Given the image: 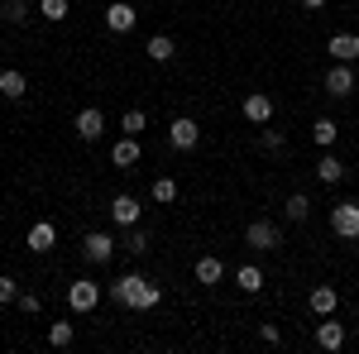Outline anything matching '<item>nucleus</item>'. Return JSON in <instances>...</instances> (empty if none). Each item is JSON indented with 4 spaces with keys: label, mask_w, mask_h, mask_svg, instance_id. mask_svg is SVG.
<instances>
[{
    "label": "nucleus",
    "mask_w": 359,
    "mask_h": 354,
    "mask_svg": "<svg viewBox=\"0 0 359 354\" xmlns=\"http://www.w3.org/2000/svg\"><path fill=\"white\" fill-rule=\"evenodd\" d=\"M259 144H264V154H283V149H287V135H283V130H269V125H259Z\"/></svg>",
    "instance_id": "cd10ccee"
},
{
    "label": "nucleus",
    "mask_w": 359,
    "mask_h": 354,
    "mask_svg": "<svg viewBox=\"0 0 359 354\" xmlns=\"http://www.w3.org/2000/svg\"><path fill=\"white\" fill-rule=\"evenodd\" d=\"M316 345L326 354H340L345 350V326H340L335 316H316Z\"/></svg>",
    "instance_id": "1a4fd4ad"
},
{
    "label": "nucleus",
    "mask_w": 359,
    "mask_h": 354,
    "mask_svg": "<svg viewBox=\"0 0 359 354\" xmlns=\"http://www.w3.org/2000/svg\"><path fill=\"white\" fill-rule=\"evenodd\" d=\"M283 216L287 220H306L311 216V196H306V191H292V196L283 201Z\"/></svg>",
    "instance_id": "393cba45"
},
{
    "label": "nucleus",
    "mask_w": 359,
    "mask_h": 354,
    "mask_svg": "<svg viewBox=\"0 0 359 354\" xmlns=\"http://www.w3.org/2000/svg\"><path fill=\"white\" fill-rule=\"evenodd\" d=\"M259 340H264V345H283V330H278L273 321H264V326H259Z\"/></svg>",
    "instance_id": "2f4dec72"
},
{
    "label": "nucleus",
    "mask_w": 359,
    "mask_h": 354,
    "mask_svg": "<svg viewBox=\"0 0 359 354\" xmlns=\"http://www.w3.org/2000/svg\"><path fill=\"white\" fill-rule=\"evenodd\" d=\"M0 20L5 25H29V0H0Z\"/></svg>",
    "instance_id": "b1692460"
},
{
    "label": "nucleus",
    "mask_w": 359,
    "mask_h": 354,
    "mask_svg": "<svg viewBox=\"0 0 359 354\" xmlns=\"http://www.w3.org/2000/svg\"><path fill=\"white\" fill-rule=\"evenodd\" d=\"M306 10H326V5H331V0H302Z\"/></svg>",
    "instance_id": "72a5a7b5"
},
{
    "label": "nucleus",
    "mask_w": 359,
    "mask_h": 354,
    "mask_svg": "<svg viewBox=\"0 0 359 354\" xmlns=\"http://www.w3.org/2000/svg\"><path fill=\"white\" fill-rule=\"evenodd\" d=\"M25 245L34 249V254H48V249L57 245V225H53V220H34L29 235H25Z\"/></svg>",
    "instance_id": "4468645a"
},
{
    "label": "nucleus",
    "mask_w": 359,
    "mask_h": 354,
    "mask_svg": "<svg viewBox=\"0 0 359 354\" xmlns=\"http://www.w3.org/2000/svg\"><path fill=\"white\" fill-rule=\"evenodd\" d=\"M149 196H154L158 206H172V201H177V182H172V177H158V182L149 187Z\"/></svg>",
    "instance_id": "c85d7f7f"
},
{
    "label": "nucleus",
    "mask_w": 359,
    "mask_h": 354,
    "mask_svg": "<svg viewBox=\"0 0 359 354\" xmlns=\"http://www.w3.org/2000/svg\"><path fill=\"white\" fill-rule=\"evenodd\" d=\"M67 10H72V0H39V15H43L48 25H62Z\"/></svg>",
    "instance_id": "bb28decb"
},
{
    "label": "nucleus",
    "mask_w": 359,
    "mask_h": 354,
    "mask_svg": "<svg viewBox=\"0 0 359 354\" xmlns=\"http://www.w3.org/2000/svg\"><path fill=\"white\" fill-rule=\"evenodd\" d=\"M331 230L340 240H359V201H335L331 206Z\"/></svg>",
    "instance_id": "39448f33"
},
{
    "label": "nucleus",
    "mask_w": 359,
    "mask_h": 354,
    "mask_svg": "<svg viewBox=\"0 0 359 354\" xmlns=\"http://www.w3.org/2000/svg\"><path fill=\"white\" fill-rule=\"evenodd\" d=\"M316 177H321V182H326V187H335V182H340V177H345V163H340V158H335L331 149H321V163H316Z\"/></svg>",
    "instance_id": "4be33fe9"
},
{
    "label": "nucleus",
    "mask_w": 359,
    "mask_h": 354,
    "mask_svg": "<svg viewBox=\"0 0 359 354\" xmlns=\"http://www.w3.org/2000/svg\"><path fill=\"white\" fill-rule=\"evenodd\" d=\"M144 158V149H139V135H125L111 144V168H120V172H130V168Z\"/></svg>",
    "instance_id": "9d476101"
},
{
    "label": "nucleus",
    "mask_w": 359,
    "mask_h": 354,
    "mask_svg": "<svg viewBox=\"0 0 359 354\" xmlns=\"http://www.w3.org/2000/svg\"><path fill=\"white\" fill-rule=\"evenodd\" d=\"M106 292H111L115 306H130V311H154V306L163 301V287H158L154 278L135 273V268H130V273H120V278H115Z\"/></svg>",
    "instance_id": "f257e3e1"
},
{
    "label": "nucleus",
    "mask_w": 359,
    "mask_h": 354,
    "mask_svg": "<svg viewBox=\"0 0 359 354\" xmlns=\"http://www.w3.org/2000/svg\"><path fill=\"white\" fill-rule=\"evenodd\" d=\"M5 301H20V282L0 273V306H5Z\"/></svg>",
    "instance_id": "7c9ffc66"
},
{
    "label": "nucleus",
    "mask_w": 359,
    "mask_h": 354,
    "mask_svg": "<svg viewBox=\"0 0 359 354\" xmlns=\"http://www.w3.org/2000/svg\"><path fill=\"white\" fill-rule=\"evenodd\" d=\"M106 211H111V220L120 225V230H130V225H139V216H144V206H139V201L130 196V191H120V196H115V201L106 206Z\"/></svg>",
    "instance_id": "f8f14e48"
},
{
    "label": "nucleus",
    "mask_w": 359,
    "mask_h": 354,
    "mask_svg": "<svg viewBox=\"0 0 359 354\" xmlns=\"http://www.w3.org/2000/svg\"><path fill=\"white\" fill-rule=\"evenodd\" d=\"M235 282H240V292H249V297H254V292H264V282H269V278H264V268H259V264H240Z\"/></svg>",
    "instance_id": "aec40b11"
},
{
    "label": "nucleus",
    "mask_w": 359,
    "mask_h": 354,
    "mask_svg": "<svg viewBox=\"0 0 359 354\" xmlns=\"http://www.w3.org/2000/svg\"><path fill=\"white\" fill-rule=\"evenodd\" d=\"M72 340H77V326H72V321H53V326H48V345H53V350H67Z\"/></svg>",
    "instance_id": "a878e982"
},
{
    "label": "nucleus",
    "mask_w": 359,
    "mask_h": 354,
    "mask_svg": "<svg viewBox=\"0 0 359 354\" xmlns=\"http://www.w3.org/2000/svg\"><path fill=\"white\" fill-rule=\"evenodd\" d=\"M115 249H120V245H115L106 230H86V240H82V259H86V264H111Z\"/></svg>",
    "instance_id": "423d86ee"
},
{
    "label": "nucleus",
    "mask_w": 359,
    "mask_h": 354,
    "mask_svg": "<svg viewBox=\"0 0 359 354\" xmlns=\"http://www.w3.org/2000/svg\"><path fill=\"white\" fill-rule=\"evenodd\" d=\"M196 282H206V287H216V282H221L225 278V264L221 259H216V254H201V259H196Z\"/></svg>",
    "instance_id": "a211bd4d"
},
{
    "label": "nucleus",
    "mask_w": 359,
    "mask_h": 354,
    "mask_svg": "<svg viewBox=\"0 0 359 354\" xmlns=\"http://www.w3.org/2000/svg\"><path fill=\"white\" fill-rule=\"evenodd\" d=\"M306 306H311L316 316H335V306H340V292H335L331 282H316V287L306 292Z\"/></svg>",
    "instance_id": "2eb2a0df"
},
{
    "label": "nucleus",
    "mask_w": 359,
    "mask_h": 354,
    "mask_svg": "<svg viewBox=\"0 0 359 354\" xmlns=\"http://www.w3.org/2000/svg\"><path fill=\"white\" fill-rule=\"evenodd\" d=\"M25 91H29V77L20 67H0V96H5V101H20Z\"/></svg>",
    "instance_id": "f3484780"
},
{
    "label": "nucleus",
    "mask_w": 359,
    "mask_h": 354,
    "mask_svg": "<svg viewBox=\"0 0 359 354\" xmlns=\"http://www.w3.org/2000/svg\"><path fill=\"white\" fill-rule=\"evenodd\" d=\"M168 144H172L177 154H192L196 144H201V125H196L192 115H177V120H168Z\"/></svg>",
    "instance_id": "f03ea898"
},
{
    "label": "nucleus",
    "mask_w": 359,
    "mask_h": 354,
    "mask_svg": "<svg viewBox=\"0 0 359 354\" xmlns=\"http://www.w3.org/2000/svg\"><path fill=\"white\" fill-rule=\"evenodd\" d=\"M144 53H149V62H172V57H177V43H172L168 34H154V39L144 43Z\"/></svg>",
    "instance_id": "412c9836"
},
{
    "label": "nucleus",
    "mask_w": 359,
    "mask_h": 354,
    "mask_svg": "<svg viewBox=\"0 0 359 354\" xmlns=\"http://www.w3.org/2000/svg\"><path fill=\"white\" fill-rule=\"evenodd\" d=\"M245 120L249 125H269V120H273V96H269V91H249L245 96Z\"/></svg>",
    "instance_id": "ddd939ff"
},
{
    "label": "nucleus",
    "mask_w": 359,
    "mask_h": 354,
    "mask_svg": "<svg viewBox=\"0 0 359 354\" xmlns=\"http://www.w3.org/2000/svg\"><path fill=\"white\" fill-rule=\"evenodd\" d=\"M20 306H25V311H29V316H34V311H39V306H43V301H39V297H34V292H20Z\"/></svg>",
    "instance_id": "473e14b6"
},
{
    "label": "nucleus",
    "mask_w": 359,
    "mask_h": 354,
    "mask_svg": "<svg viewBox=\"0 0 359 354\" xmlns=\"http://www.w3.org/2000/svg\"><path fill=\"white\" fill-rule=\"evenodd\" d=\"M120 249H125L130 259H144V254L154 249V240H149V230H139V225H130V230H125V240H120Z\"/></svg>",
    "instance_id": "6ab92c4d"
},
{
    "label": "nucleus",
    "mask_w": 359,
    "mask_h": 354,
    "mask_svg": "<svg viewBox=\"0 0 359 354\" xmlns=\"http://www.w3.org/2000/svg\"><path fill=\"white\" fill-rule=\"evenodd\" d=\"M326 96H335V101H345V96H350V91H355V67H350V62H335L331 72H326Z\"/></svg>",
    "instance_id": "9b49d317"
},
{
    "label": "nucleus",
    "mask_w": 359,
    "mask_h": 354,
    "mask_svg": "<svg viewBox=\"0 0 359 354\" xmlns=\"http://www.w3.org/2000/svg\"><path fill=\"white\" fill-rule=\"evenodd\" d=\"M144 125H149V115H144V110H139V106H130V110H125V115H120V130H125V135H139Z\"/></svg>",
    "instance_id": "c756f323"
},
{
    "label": "nucleus",
    "mask_w": 359,
    "mask_h": 354,
    "mask_svg": "<svg viewBox=\"0 0 359 354\" xmlns=\"http://www.w3.org/2000/svg\"><path fill=\"white\" fill-rule=\"evenodd\" d=\"M72 130H77L82 144H96V139L106 135V115H101L96 106H82V110H77V120H72Z\"/></svg>",
    "instance_id": "0eeeda50"
},
{
    "label": "nucleus",
    "mask_w": 359,
    "mask_h": 354,
    "mask_svg": "<svg viewBox=\"0 0 359 354\" xmlns=\"http://www.w3.org/2000/svg\"><path fill=\"white\" fill-rule=\"evenodd\" d=\"M326 53L335 62H359V34H331L326 39Z\"/></svg>",
    "instance_id": "dca6fc26"
},
{
    "label": "nucleus",
    "mask_w": 359,
    "mask_h": 354,
    "mask_svg": "<svg viewBox=\"0 0 359 354\" xmlns=\"http://www.w3.org/2000/svg\"><path fill=\"white\" fill-rule=\"evenodd\" d=\"M67 306H72L77 316L96 311V306H101V282H91V278H77V282L67 287Z\"/></svg>",
    "instance_id": "20e7f679"
},
{
    "label": "nucleus",
    "mask_w": 359,
    "mask_h": 354,
    "mask_svg": "<svg viewBox=\"0 0 359 354\" xmlns=\"http://www.w3.org/2000/svg\"><path fill=\"white\" fill-rule=\"evenodd\" d=\"M245 245L259 249V254H269V249H283V230H278L273 220H249L245 225Z\"/></svg>",
    "instance_id": "7ed1b4c3"
},
{
    "label": "nucleus",
    "mask_w": 359,
    "mask_h": 354,
    "mask_svg": "<svg viewBox=\"0 0 359 354\" xmlns=\"http://www.w3.org/2000/svg\"><path fill=\"white\" fill-rule=\"evenodd\" d=\"M335 139H340V125H335L331 115H321V120L311 125V144H316V149H331Z\"/></svg>",
    "instance_id": "5701e85b"
},
{
    "label": "nucleus",
    "mask_w": 359,
    "mask_h": 354,
    "mask_svg": "<svg viewBox=\"0 0 359 354\" xmlns=\"http://www.w3.org/2000/svg\"><path fill=\"white\" fill-rule=\"evenodd\" d=\"M135 25H139V10L130 0H111V5H106V29H111V34H130Z\"/></svg>",
    "instance_id": "6e6552de"
}]
</instances>
